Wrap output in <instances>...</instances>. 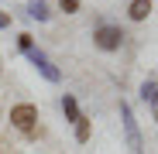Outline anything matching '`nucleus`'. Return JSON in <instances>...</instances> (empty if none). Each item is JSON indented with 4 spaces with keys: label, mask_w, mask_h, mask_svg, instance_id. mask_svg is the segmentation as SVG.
Wrapping results in <instances>:
<instances>
[{
    "label": "nucleus",
    "mask_w": 158,
    "mask_h": 154,
    "mask_svg": "<svg viewBox=\"0 0 158 154\" xmlns=\"http://www.w3.org/2000/svg\"><path fill=\"white\" fill-rule=\"evenodd\" d=\"M10 127L21 130L24 137H35L38 134V106L35 103H17V106H10Z\"/></svg>",
    "instance_id": "obj_1"
},
{
    "label": "nucleus",
    "mask_w": 158,
    "mask_h": 154,
    "mask_svg": "<svg viewBox=\"0 0 158 154\" xmlns=\"http://www.w3.org/2000/svg\"><path fill=\"white\" fill-rule=\"evenodd\" d=\"M93 45L100 51H117L124 45V31L117 28V24H100V28L93 31Z\"/></svg>",
    "instance_id": "obj_2"
},
{
    "label": "nucleus",
    "mask_w": 158,
    "mask_h": 154,
    "mask_svg": "<svg viewBox=\"0 0 158 154\" xmlns=\"http://www.w3.org/2000/svg\"><path fill=\"white\" fill-rule=\"evenodd\" d=\"M120 120H124V134H127V147L134 154H144V140H141V130H138V120H134V110L120 103Z\"/></svg>",
    "instance_id": "obj_3"
},
{
    "label": "nucleus",
    "mask_w": 158,
    "mask_h": 154,
    "mask_svg": "<svg viewBox=\"0 0 158 154\" xmlns=\"http://www.w3.org/2000/svg\"><path fill=\"white\" fill-rule=\"evenodd\" d=\"M28 55H31V62L38 65V72L45 75V79H48V82H59V79H62V72H59L55 65H52V62H48V58L41 55V51H28Z\"/></svg>",
    "instance_id": "obj_4"
},
{
    "label": "nucleus",
    "mask_w": 158,
    "mask_h": 154,
    "mask_svg": "<svg viewBox=\"0 0 158 154\" xmlns=\"http://www.w3.org/2000/svg\"><path fill=\"white\" fill-rule=\"evenodd\" d=\"M148 14H151V0H131V7H127L131 21H144Z\"/></svg>",
    "instance_id": "obj_5"
},
{
    "label": "nucleus",
    "mask_w": 158,
    "mask_h": 154,
    "mask_svg": "<svg viewBox=\"0 0 158 154\" xmlns=\"http://www.w3.org/2000/svg\"><path fill=\"white\" fill-rule=\"evenodd\" d=\"M28 14L38 17V21H48V17H52V10H48L45 0H28Z\"/></svg>",
    "instance_id": "obj_6"
},
{
    "label": "nucleus",
    "mask_w": 158,
    "mask_h": 154,
    "mask_svg": "<svg viewBox=\"0 0 158 154\" xmlns=\"http://www.w3.org/2000/svg\"><path fill=\"white\" fill-rule=\"evenodd\" d=\"M62 110H65V116H69L72 123H76L79 116H83V113H79V106H76V99H72V96H62Z\"/></svg>",
    "instance_id": "obj_7"
},
{
    "label": "nucleus",
    "mask_w": 158,
    "mask_h": 154,
    "mask_svg": "<svg viewBox=\"0 0 158 154\" xmlns=\"http://www.w3.org/2000/svg\"><path fill=\"white\" fill-rule=\"evenodd\" d=\"M76 140H89V116L76 120Z\"/></svg>",
    "instance_id": "obj_8"
},
{
    "label": "nucleus",
    "mask_w": 158,
    "mask_h": 154,
    "mask_svg": "<svg viewBox=\"0 0 158 154\" xmlns=\"http://www.w3.org/2000/svg\"><path fill=\"white\" fill-rule=\"evenodd\" d=\"M141 96H144L148 103H155V106H158V86H155V82H144V86H141Z\"/></svg>",
    "instance_id": "obj_9"
},
{
    "label": "nucleus",
    "mask_w": 158,
    "mask_h": 154,
    "mask_svg": "<svg viewBox=\"0 0 158 154\" xmlns=\"http://www.w3.org/2000/svg\"><path fill=\"white\" fill-rule=\"evenodd\" d=\"M59 7H62L65 14H76V10H79V0H59Z\"/></svg>",
    "instance_id": "obj_10"
},
{
    "label": "nucleus",
    "mask_w": 158,
    "mask_h": 154,
    "mask_svg": "<svg viewBox=\"0 0 158 154\" xmlns=\"http://www.w3.org/2000/svg\"><path fill=\"white\" fill-rule=\"evenodd\" d=\"M17 45H21V51H35V41H31V34H21V38H17Z\"/></svg>",
    "instance_id": "obj_11"
},
{
    "label": "nucleus",
    "mask_w": 158,
    "mask_h": 154,
    "mask_svg": "<svg viewBox=\"0 0 158 154\" xmlns=\"http://www.w3.org/2000/svg\"><path fill=\"white\" fill-rule=\"evenodd\" d=\"M0 28H10V14H4V10H0Z\"/></svg>",
    "instance_id": "obj_12"
},
{
    "label": "nucleus",
    "mask_w": 158,
    "mask_h": 154,
    "mask_svg": "<svg viewBox=\"0 0 158 154\" xmlns=\"http://www.w3.org/2000/svg\"><path fill=\"white\" fill-rule=\"evenodd\" d=\"M155 120H158V113H155Z\"/></svg>",
    "instance_id": "obj_13"
}]
</instances>
